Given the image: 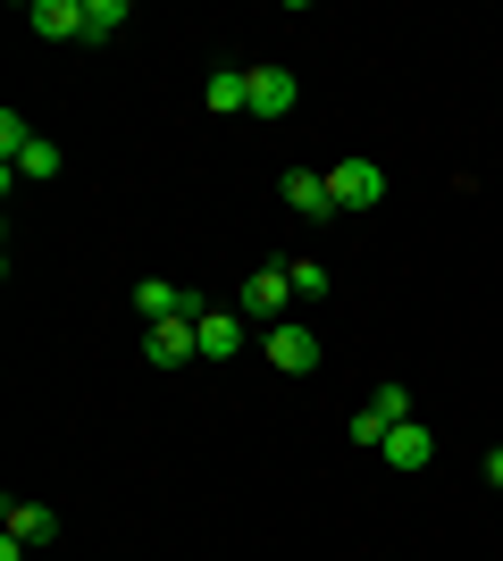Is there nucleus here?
Segmentation results:
<instances>
[{
  "mask_svg": "<svg viewBox=\"0 0 503 561\" xmlns=\"http://www.w3.org/2000/svg\"><path fill=\"white\" fill-rule=\"evenodd\" d=\"M328 193H335V218L378 210V202H386V168L378 160H335L328 168Z\"/></svg>",
  "mask_w": 503,
  "mask_h": 561,
  "instance_id": "nucleus-1",
  "label": "nucleus"
},
{
  "mask_svg": "<svg viewBox=\"0 0 503 561\" xmlns=\"http://www.w3.org/2000/svg\"><path fill=\"white\" fill-rule=\"evenodd\" d=\"M144 360H151V369H185V360H202V319H160V328H144Z\"/></svg>",
  "mask_w": 503,
  "mask_h": 561,
  "instance_id": "nucleus-2",
  "label": "nucleus"
},
{
  "mask_svg": "<svg viewBox=\"0 0 503 561\" xmlns=\"http://www.w3.org/2000/svg\"><path fill=\"white\" fill-rule=\"evenodd\" d=\"M135 310H144V328H160V319H202V294H185V285H168V277H144L135 285Z\"/></svg>",
  "mask_w": 503,
  "mask_h": 561,
  "instance_id": "nucleus-3",
  "label": "nucleus"
},
{
  "mask_svg": "<svg viewBox=\"0 0 503 561\" xmlns=\"http://www.w3.org/2000/svg\"><path fill=\"white\" fill-rule=\"evenodd\" d=\"M286 302H294V277H286V268H252V277L236 285V310H243V319H277Z\"/></svg>",
  "mask_w": 503,
  "mask_h": 561,
  "instance_id": "nucleus-4",
  "label": "nucleus"
},
{
  "mask_svg": "<svg viewBox=\"0 0 503 561\" xmlns=\"http://www.w3.org/2000/svg\"><path fill=\"white\" fill-rule=\"evenodd\" d=\"M261 352H268V360H277L286 377H311V369H319V335H311V328H294V319H277Z\"/></svg>",
  "mask_w": 503,
  "mask_h": 561,
  "instance_id": "nucleus-5",
  "label": "nucleus"
},
{
  "mask_svg": "<svg viewBox=\"0 0 503 561\" xmlns=\"http://www.w3.org/2000/svg\"><path fill=\"white\" fill-rule=\"evenodd\" d=\"M286 210H302L311 227H335V193L319 168H286Z\"/></svg>",
  "mask_w": 503,
  "mask_h": 561,
  "instance_id": "nucleus-6",
  "label": "nucleus"
},
{
  "mask_svg": "<svg viewBox=\"0 0 503 561\" xmlns=\"http://www.w3.org/2000/svg\"><path fill=\"white\" fill-rule=\"evenodd\" d=\"M25 25L43 43H84V0H25Z\"/></svg>",
  "mask_w": 503,
  "mask_h": 561,
  "instance_id": "nucleus-7",
  "label": "nucleus"
},
{
  "mask_svg": "<svg viewBox=\"0 0 503 561\" xmlns=\"http://www.w3.org/2000/svg\"><path fill=\"white\" fill-rule=\"evenodd\" d=\"M202 110L210 117H252V68H218L202 84Z\"/></svg>",
  "mask_w": 503,
  "mask_h": 561,
  "instance_id": "nucleus-8",
  "label": "nucleus"
},
{
  "mask_svg": "<svg viewBox=\"0 0 503 561\" xmlns=\"http://www.w3.org/2000/svg\"><path fill=\"white\" fill-rule=\"evenodd\" d=\"M0 537H18L25 553H34V545L59 537V512H50V503H9V512H0Z\"/></svg>",
  "mask_w": 503,
  "mask_h": 561,
  "instance_id": "nucleus-9",
  "label": "nucleus"
},
{
  "mask_svg": "<svg viewBox=\"0 0 503 561\" xmlns=\"http://www.w3.org/2000/svg\"><path fill=\"white\" fill-rule=\"evenodd\" d=\"M386 469H428L436 461V436H428V427H420V420H403V427H395V436H386Z\"/></svg>",
  "mask_w": 503,
  "mask_h": 561,
  "instance_id": "nucleus-10",
  "label": "nucleus"
},
{
  "mask_svg": "<svg viewBox=\"0 0 503 561\" xmlns=\"http://www.w3.org/2000/svg\"><path fill=\"white\" fill-rule=\"evenodd\" d=\"M294 93H302V84H294L286 68H252V117H286Z\"/></svg>",
  "mask_w": 503,
  "mask_h": 561,
  "instance_id": "nucleus-11",
  "label": "nucleus"
},
{
  "mask_svg": "<svg viewBox=\"0 0 503 561\" xmlns=\"http://www.w3.org/2000/svg\"><path fill=\"white\" fill-rule=\"evenodd\" d=\"M243 352V310H202V360Z\"/></svg>",
  "mask_w": 503,
  "mask_h": 561,
  "instance_id": "nucleus-12",
  "label": "nucleus"
},
{
  "mask_svg": "<svg viewBox=\"0 0 503 561\" xmlns=\"http://www.w3.org/2000/svg\"><path fill=\"white\" fill-rule=\"evenodd\" d=\"M59 168H68V151H59L50 135H34V142L18 151V160H9V176H59Z\"/></svg>",
  "mask_w": 503,
  "mask_h": 561,
  "instance_id": "nucleus-13",
  "label": "nucleus"
},
{
  "mask_svg": "<svg viewBox=\"0 0 503 561\" xmlns=\"http://www.w3.org/2000/svg\"><path fill=\"white\" fill-rule=\"evenodd\" d=\"M126 18H135L126 0H84V43H110V34H118Z\"/></svg>",
  "mask_w": 503,
  "mask_h": 561,
  "instance_id": "nucleus-14",
  "label": "nucleus"
},
{
  "mask_svg": "<svg viewBox=\"0 0 503 561\" xmlns=\"http://www.w3.org/2000/svg\"><path fill=\"white\" fill-rule=\"evenodd\" d=\"M369 411H378L386 427H403V420H420V402H411V386H395V377H386L378 394H369Z\"/></svg>",
  "mask_w": 503,
  "mask_h": 561,
  "instance_id": "nucleus-15",
  "label": "nucleus"
},
{
  "mask_svg": "<svg viewBox=\"0 0 503 561\" xmlns=\"http://www.w3.org/2000/svg\"><path fill=\"white\" fill-rule=\"evenodd\" d=\"M286 277H294V294H302V302H311V294H328V260H286Z\"/></svg>",
  "mask_w": 503,
  "mask_h": 561,
  "instance_id": "nucleus-16",
  "label": "nucleus"
},
{
  "mask_svg": "<svg viewBox=\"0 0 503 561\" xmlns=\"http://www.w3.org/2000/svg\"><path fill=\"white\" fill-rule=\"evenodd\" d=\"M386 436H395V427H386L378 411H369V402H361V411H353V445H361V453H378Z\"/></svg>",
  "mask_w": 503,
  "mask_h": 561,
  "instance_id": "nucleus-17",
  "label": "nucleus"
},
{
  "mask_svg": "<svg viewBox=\"0 0 503 561\" xmlns=\"http://www.w3.org/2000/svg\"><path fill=\"white\" fill-rule=\"evenodd\" d=\"M25 142H34V126H25V117H18V110H0V151H9V160H18Z\"/></svg>",
  "mask_w": 503,
  "mask_h": 561,
  "instance_id": "nucleus-18",
  "label": "nucleus"
},
{
  "mask_svg": "<svg viewBox=\"0 0 503 561\" xmlns=\"http://www.w3.org/2000/svg\"><path fill=\"white\" fill-rule=\"evenodd\" d=\"M487 486H503V445H495V453H487Z\"/></svg>",
  "mask_w": 503,
  "mask_h": 561,
  "instance_id": "nucleus-19",
  "label": "nucleus"
},
{
  "mask_svg": "<svg viewBox=\"0 0 503 561\" xmlns=\"http://www.w3.org/2000/svg\"><path fill=\"white\" fill-rule=\"evenodd\" d=\"M495 445H503V427H495Z\"/></svg>",
  "mask_w": 503,
  "mask_h": 561,
  "instance_id": "nucleus-20",
  "label": "nucleus"
}]
</instances>
